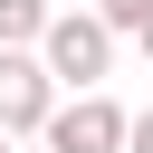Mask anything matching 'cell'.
<instances>
[{"instance_id":"5","label":"cell","mask_w":153,"mask_h":153,"mask_svg":"<svg viewBox=\"0 0 153 153\" xmlns=\"http://www.w3.org/2000/svg\"><path fill=\"white\" fill-rule=\"evenodd\" d=\"M96 19H105L115 38H143V29H153V0H96Z\"/></svg>"},{"instance_id":"9","label":"cell","mask_w":153,"mask_h":153,"mask_svg":"<svg viewBox=\"0 0 153 153\" xmlns=\"http://www.w3.org/2000/svg\"><path fill=\"white\" fill-rule=\"evenodd\" d=\"M38 153H48V143H38Z\"/></svg>"},{"instance_id":"4","label":"cell","mask_w":153,"mask_h":153,"mask_svg":"<svg viewBox=\"0 0 153 153\" xmlns=\"http://www.w3.org/2000/svg\"><path fill=\"white\" fill-rule=\"evenodd\" d=\"M48 19H57L48 0H0V48H38V38H48Z\"/></svg>"},{"instance_id":"1","label":"cell","mask_w":153,"mask_h":153,"mask_svg":"<svg viewBox=\"0 0 153 153\" xmlns=\"http://www.w3.org/2000/svg\"><path fill=\"white\" fill-rule=\"evenodd\" d=\"M38 57H48V76H57V86L96 96V86H105V67H115V29H105L96 10H57V19H48V38H38Z\"/></svg>"},{"instance_id":"6","label":"cell","mask_w":153,"mask_h":153,"mask_svg":"<svg viewBox=\"0 0 153 153\" xmlns=\"http://www.w3.org/2000/svg\"><path fill=\"white\" fill-rule=\"evenodd\" d=\"M124 153H153V105L134 115V134H124Z\"/></svg>"},{"instance_id":"8","label":"cell","mask_w":153,"mask_h":153,"mask_svg":"<svg viewBox=\"0 0 153 153\" xmlns=\"http://www.w3.org/2000/svg\"><path fill=\"white\" fill-rule=\"evenodd\" d=\"M0 153H19V143H10V134H0Z\"/></svg>"},{"instance_id":"2","label":"cell","mask_w":153,"mask_h":153,"mask_svg":"<svg viewBox=\"0 0 153 153\" xmlns=\"http://www.w3.org/2000/svg\"><path fill=\"white\" fill-rule=\"evenodd\" d=\"M48 115H57L48 57H38V48H0V134H10V143H19V134H48Z\"/></svg>"},{"instance_id":"7","label":"cell","mask_w":153,"mask_h":153,"mask_svg":"<svg viewBox=\"0 0 153 153\" xmlns=\"http://www.w3.org/2000/svg\"><path fill=\"white\" fill-rule=\"evenodd\" d=\"M143 57H153V29H143Z\"/></svg>"},{"instance_id":"3","label":"cell","mask_w":153,"mask_h":153,"mask_svg":"<svg viewBox=\"0 0 153 153\" xmlns=\"http://www.w3.org/2000/svg\"><path fill=\"white\" fill-rule=\"evenodd\" d=\"M124 134H134V115H124L105 86L48 115V153H124Z\"/></svg>"}]
</instances>
